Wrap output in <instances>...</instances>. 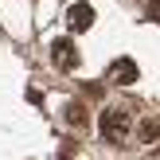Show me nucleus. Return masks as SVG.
<instances>
[{"label": "nucleus", "instance_id": "obj_3", "mask_svg": "<svg viewBox=\"0 0 160 160\" xmlns=\"http://www.w3.org/2000/svg\"><path fill=\"white\" fill-rule=\"evenodd\" d=\"M137 74H141V70H137V62H133L129 55H121V59L109 62V78H113L117 86H133V82H137Z\"/></svg>", "mask_w": 160, "mask_h": 160}, {"label": "nucleus", "instance_id": "obj_4", "mask_svg": "<svg viewBox=\"0 0 160 160\" xmlns=\"http://www.w3.org/2000/svg\"><path fill=\"white\" fill-rule=\"evenodd\" d=\"M67 20H70V28H74V31H86V28L94 23V8L86 4V0H74V4L67 8Z\"/></svg>", "mask_w": 160, "mask_h": 160}, {"label": "nucleus", "instance_id": "obj_5", "mask_svg": "<svg viewBox=\"0 0 160 160\" xmlns=\"http://www.w3.org/2000/svg\"><path fill=\"white\" fill-rule=\"evenodd\" d=\"M137 137H141V145H152V141L160 137V121H152V117H148V121H141Z\"/></svg>", "mask_w": 160, "mask_h": 160}, {"label": "nucleus", "instance_id": "obj_1", "mask_svg": "<svg viewBox=\"0 0 160 160\" xmlns=\"http://www.w3.org/2000/svg\"><path fill=\"white\" fill-rule=\"evenodd\" d=\"M98 129H102V141L121 145V141L133 133V121H129V113H125V109H106V113L98 117Z\"/></svg>", "mask_w": 160, "mask_h": 160}, {"label": "nucleus", "instance_id": "obj_7", "mask_svg": "<svg viewBox=\"0 0 160 160\" xmlns=\"http://www.w3.org/2000/svg\"><path fill=\"white\" fill-rule=\"evenodd\" d=\"M148 16H152V20L160 23V0H148Z\"/></svg>", "mask_w": 160, "mask_h": 160}, {"label": "nucleus", "instance_id": "obj_2", "mask_svg": "<svg viewBox=\"0 0 160 160\" xmlns=\"http://www.w3.org/2000/svg\"><path fill=\"white\" fill-rule=\"evenodd\" d=\"M51 62L59 70H74L78 67V47H74V39H55V43H51Z\"/></svg>", "mask_w": 160, "mask_h": 160}, {"label": "nucleus", "instance_id": "obj_6", "mask_svg": "<svg viewBox=\"0 0 160 160\" xmlns=\"http://www.w3.org/2000/svg\"><path fill=\"white\" fill-rule=\"evenodd\" d=\"M67 121L70 125H86V106H82V102H70V106H67Z\"/></svg>", "mask_w": 160, "mask_h": 160}]
</instances>
